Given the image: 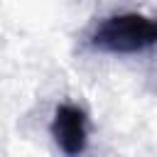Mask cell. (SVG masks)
<instances>
[{"mask_svg": "<svg viewBox=\"0 0 157 157\" xmlns=\"http://www.w3.org/2000/svg\"><path fill=\"white\" fill-rule=\"evenodd\" d=\"M88 47L101 54H142L157 47V20L142 12L108 15L91 29Z\"/></svg>", "mask_w": 157, "mask_h": 157, "instance_id": "cell-1", "label": "cell"}, {"mask_svg": "<svg viewBox=\"0 0 157 157\" xmlns=\"http://www.w3.org/2000/svg\"><path fill=\"white\" fill-rule=\"evenodd\" d=\"M49 135H52L54 145L66 157H81L88 150V118H86V113L74 103L56 105L52 123H49Z\"/></svg>", "mask_w": 157, "mask_h": 157, "instance_id": "cell-2", "label": "cell"}]
</instances>
